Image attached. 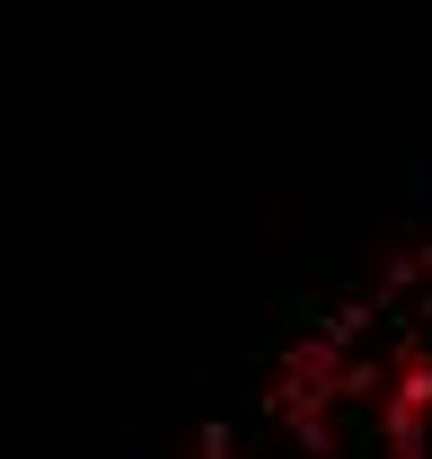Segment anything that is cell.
Segmentation results:
<instances>
[{"mask_svg": "<svg viewBox=\"0 0 432 459\" xmlns=\"http://www.w3.org/2000/svg\"><path fill=\"white\" fill-rule=\"evenodd\" d=\"M133 459H151V451H133Z\"/></svg>", "mask_w": 432, "mask_h": 459, "instance_id": "cell-3", "label": "cell"}, {"mask_svg": "<svg viewBox=\"0 0 432 459\" xmlns=\"http://www.w3.org/2000/svg\"><path fill=\"white\" fill-rule=\"evenodd\" d=\"M406 300H424V256H415V247H388V256H379V283H371V309L388 318V309H406Z\"/></svg>", "mask_w": 432, "mask_h": 459, "instance_id": "cell-1", "label": "cell"}, {"mask_svg": "<svg viewBox=\"0 0 432 459\" xmlns=\"http://www.w3.org/2000/svg\"><path fill=\"white\" fill-rule=\"evenodd\" d=\"M194 451H203V459H238V451H229V424H220V415H203V433H194Z\"/></svg>", "mask_w": 432, "mask_h": 459, "instance_id": "cell-2", "label": "cell"}]
</instances>
